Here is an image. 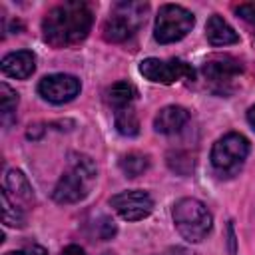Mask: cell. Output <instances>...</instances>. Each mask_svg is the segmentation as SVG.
I'll list each match as a JSON object with an SVG mask.
<instances>
[{"label":"cell","instance_id":"9","mask_svg":"<svg viewBox=\"0 0 255 255\" xmlns=\"http://www.w3.org/2000/svg\"><path fill=\"white\" fill-rule=\"evenodd\" d=\"M243 72V66L237 58L229 54H217L209 58L203 64V76L211 84L215 92H227V88L233 84V80Z\"/></svg>","mask_w":255,"mask_h":255},{"label":"cell","instance_id":"22","mask_svg":"<svg viewBox=\"0 0 255 255\" xmlns=\"http://www.w3.org/2000/svg\"><path fill=\"white\" fill-rule=\"evenodd\" d=\"M6 255H46V249L40 247V245H26V247H22V249L8 251Z\"/></svg>","mask_w":255,"mask_h":255},{"label":"cell","instance_id":"19","mask_svg":"<svg viewBox=\"0 0 255 255\" xmlns=\"http://www.w3.org/2000/svg\"><path fill=\"white\" fill-rule=\"evenodd\" d=\"M16 106H18V94L8 84H0V108H2L4 122L14 114Z\"/></svg>","mask_w":255,"mask_h":255},{"label":"cell","instance_id":"5","mask_svg":"<svg viewBox=\"0 0 255 255\" xmlns=\"http://www.w3.org/2000/svg\"><path fill=\"white\" fill-rule=\"evenodd\" d=\"M195 24L193 14L179 4H163L155 16L153 38L159 44H171L185 38Z\"/></svg>","mask_w":255,"mask_h":255},{"label":"cell","instance_id":"8","mask_svg":"<svg viewBox=\"0 0 255 255\" xmlns=\"http://www.w3.org/2000/svg\"><path fill=\"white\" fill-rule=\"evenodd\" d=\"M110 205L114 211L126 221H139L145 219L153 211V199L147 191L141 189H128L110 197Z\"/></svg>","mask_w":255,"mask_h":255},{"label":"cell","instance_id":"18","mask_svg":"<svg viewBox=\"0 0 255 255\" xmlns=\"http://www.w3.org/2000/svg\"><path fill=\"white\" fill-rule=\"evenodd\" d=\"M0 199H2V221H4V225H8V227H24V223H26L24 209L14 205L4 189L0 193Z\"/></svg>","mask_w":255,"mask_h":255},{"label":"cell","instance_id":"13","mask_svg":"<svg viewBox=\"0 0 255 255\" xmlns=\"http://www.w3.org/2000/svg\"><path fill=\"white\" fill-rule=\"evenodd\" d=\"M189 122V112L181 106H165L153 118V129L157 133H177Z\"/></svg>","mask_w":255,"mask_h":255},{"label":"cell","instance_id":"17","mask_svg":"<svg viewBox=\"0 0 255 255\" xmlns=\"http://www.w3.org/2000/svg\"><path fill=\"white\" fill-rule=\"evenodd\" d=\"M147 167H149V157L141 151H129L120 159V169L126 173V177H137Z\"/></svg>","mask_w":255,"mask_h":255},{"label":"cell","instance_id":"1","mask_svg":"<svg viewBox=\"0 0 255 255\" xmlns=\"http://www.w3.org/2000/svg\"><path fill=\"white\" fill-rule=\"evenodd\" d=\"M94 14L84 2H64L48 10L42 20L44 40L54 48L80 44L92 30Z\"/></svg>","mask_w":255,"mask_h":255},{"label":"cell","instance_id":"7","mask_svg":"<svg viewBox=\"0 0 255 255\" xmlns=\"http://www.w3.org/2000/svg\"><path fill=\"white\" fill-rule=\"evenodd\" d=\"M139 74L155 84H173L179 80H193V68L183 60H159V58H145L139 62Z\"/></svg>","mask_w":255,"mask_h":255},{"label":"cell","instance_id":"11","mask_svg":"<svg viewBox=\"0 0 255 255\" xmlns=\"http://www.w3.org/2000/svg\"><path fill=\"white\" fill-rule=\"evenodd\" d=\"M4 191L12 199L14 205L22 207L24 211L34 205V189L28 181V177L20 169H10L4 179Z\"/></svg>","mask_w":255,"mask_h":255},{"label":"cell","instance_id":"14","mask_svg":"<svg viewBox=\"0 0 255 255\" xmlns=\"http://www.w3.org/2000/svg\"><path fill=\"white\" fill-rule=\"evenodd\" d=\"M205 36H207L209 44H213V46H229V44L239 42V34L219 14L209 16V20L205 24Z\"/></svg>","mask_w":255,"mask_h":255},{"label":"cell","instance_id":"2","mask_svg":"<svg viewBox=\"0 0 255 255\" xmlns=\"http://www.w3.org/2000/svg\"><path fill=\"white\" fill-rule=\"evenodd\" d=\"M96 181V163L84 153H72L70 165L58 179L52 191L56 203H78L82 201Z\"/></svg>","mask_w":255,"mask_h":255},{"label":"cell","instance_id":"23","mask_svg":"<svg viewBox=\"0 0 255 255\" xmlns=\"http://www.w3.org/2000/svg\"><path fill=\"white\" fill-rule=\"evenodd\" d=\"M60 255H86V251H84L80 245H68V247L62 249Z\"/></svg>","mask_w":255,"mask_h":255},{"label":"cell","instance_id":"21","mask_svg":"<svg viewBox=\"0 0 255 255\" xmlns=\"http://www.w3.org/2000/svg\"><path fill=\"white\" fill-rule=\"evenodd\" d=\"M114 233H116L114 221H112L110 217H102V223L98 225V235H100L102 239H110V237H114Z\"/></svg>","mask_w":255,"mask_h":255},{"label":"cell","instance_id":"6","mask_svg":"<svg viewBox=\"0 0 255 255\" xmlns=\"http://www.w3.org/2000/svg\"><path fill=\"white\" fill-rule=\"evenodd\" d=\"M249 139L237 131L219 137L211 149V163L215 171L221 175H233L249 155Z\"/></svg>","mask_w":255,"mask_h":255},{"label":"cell","instance_id":"25","mask_svg":"<svg viewBox=\"0 0 255 255\" xmlns=\"http://www.w3.org/2000/svg\"><path fill=\"white\" fill-rule=\"evenodd\" d=\"M102 255H116V253H112V251H106V253H102Z\"/></svg>","mask_w":255,"mask_h":255},{"label":"cell","instance_id":"10","mask_svg":"<svg viewBox=\"0 0 255 255\" xmlns=\"http://www.w3.org/2000/svg\"><path fill=\"white\" fill-rule=\"evenodd\" d=\"M80 80L70 74H50L44 76L38 84V92L46 102L66 104L80 94Z\"/></svg>","mask_w":255,"mask_h":255},{"label":"cell","instance_id":"15","mask_svg":"<svg viewBox=\"0 0 255 255\" xmlns=\"http://www.w3.org/2000/svg\"><path fill=\"white\" fill-rule=\"evenodd\" d=\"M137 98V90L133 84L122 80V82H116L112 84L108 90H106V104L116 112V110H122V108H129Z\"/></svg>","mask_w":255,"mask_h":255},{"label":"cell","instance_id":"24","mask_svg":"<svg viewBox=\"0 0 255 255\" xmlns=\"http://www.w3.org/2000/svg\"><path fill=\"white\" fill-rule=\"evenodd\" d=\"M247 122L251 124V128L255 129V106L253 108H249V112H247Z\"/></svg>","mask_w":255,"mask_h":255},{"label":"cell","instance_id":"4","mask_svg":"<svg viewBox=\"0 0 255 255\" xmlns=\"http://www.w3.org/2000/svg\"><path fill=\"white\" fill-rule=\"evenodd\" d=\"M149 6L145 2H118L112 6L110 18L102 26V34L108 42H124L135 34L145 22Z\"/></svg>","mask_w":255,"mask_h":255},{"label":"cell","instance_id":"3","mask_svg":"<svg viewBox=\"0 0 255 255\" xmlns=\"http://www.w3.org/2000/svg\"><path fill=\"white\" fill-rule=\"evenodd\" d=\"M171 217L177 233L189 243L203 241L211 231V223H213L209 209L195 197L179 199L171 209Z\"/></svg>","mask_w":255,"mask_h":255},{"label":"cell","instance_id":"20","mask_svg":"<svg viewBox=\"0 0 255 255\" xmlns=\"http://www.w3.org/2000/svg\"><path fill=\"white\" fill-rule=\"evenodd\" d=\"M235 14L253 28V36H255V2H245L235 6Z\"/></svg>","mask_w":255,"mask_h":255},{"label":"cell","instance_id":"16","mask_svg":"<svg viewBox=\"0 0 255 255\" xmlns=\"http://www.w3.org/2000/svg\"><path fill=\"white\" fill-rule=\"evenodd\" d=\"M114 124H116V129L122 135L133 137V135L139 133V120H137V114H135V110L131 106L116 110L114 112Z\"/></svg>","mask_w":255,"mask_h":255},{"label":"cell","instance_id":"12","mask_svg":"<svg viewBox=\"0 0 255 255\" xmlns=\"http://www.w3.org/2000/svg\"><path fill=\"white\" fill-rule=\"evenodd\" d=\"M2 72L16 80H26L36 70V56L30 50H18L10 52L2 58Z\"/></svg>","mask_w":255,"mask_h":255}]
</instances>
